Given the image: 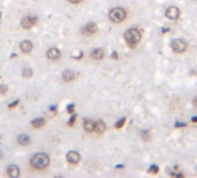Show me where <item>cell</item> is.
<instances>
[{"label": "cell", "instance_id": "obj_1", "mask_svg": "<svg viewBox=\"0 0 197 178\" xmlns=\"http://www.w3.org/2000/svg\"><path fill=\"white\" fill-rule=\"evenodd\" d=\"M124 38H125V42L130 46H135L139 43L140 38H142V34L138 29L136 28H131V29H127V32L124 34Z\"/></svg>", "mask_w": 197, "mask_h": 178}, {"label": "cell", "instance_id": "obj_2", "mask_svg": "<svg viewBox=\"0 0 197 178\" xmlns=\"http://www.w3.org/2000/svg\"><path fill=\"white\" fill-rule=\"evenodd\" d=\"M31 166L36 169H42V168H45V166L49 164V156L44 153H38L36 155H34L33 158H31Z\"/></svg>", "mask_w": 197, "mask_h": 178}, {"label": "cell", "instance_id": "obj_3", "mask_svg": "<svg viewBox=\"0 0 197 178\" xmlns=\"http://www.w3.org/2000/svg\"><path fill=\"white\" fill-rule=\"evenodd\" d=\"M125 17H127V12H125V9H123V8L121 7L113 8L110 12H109V19L113 22H115V23L122 22Z\"/></svg>", "mask_w": 197, "mask_h": 178}, {"label": "cell", "instance_id": "obj_4", "mask_svg": "<svg viewBox=\"0 0 197 178\" xmlns=\"http://www.w3.org/2000/svg\"><path fill=\"white\" fill-rule=\"evenodd\" d=\"M171 46H172V50L174 51V52L176 53H183L187 50V43H185L183 40H180V38H176V40H174L172 42V44H171Z\"/></svg>", "mask_w": 197, "mask_h": 178}, {"label": "cell", "instance_id": "obj_5", "mask_svg": "<svg viewBox=\"0 0 197 178\" xmlns=\"http://www.w3.org/2000/svg\"><path fill=\"white\" fill-rule=\"evenodd\" d=\"M166 16L169 20H177L180 17V9L175 6H171L166 9Z\"/></svg>", "mask_w": 197, "mask_h": 178}, {"label": "cell", "instance_id": "obj_6", "mask_svg": "<svg viewBox=\"0 0 197 178\" xmlns=\"http://www.w3.org/2000/svg\"><path fill=\"white\" fill-rule=\"evenodd\" d=\"M36 22H37V17H35V16H27L25 19H22L21 26H22V28L29 29L31 28V27H34L36 24Z\"/></svg>", "mask_w": 197, "mask_h": 178}, {"label": "cell", "instance_id": "obj_7", "mask_svg": "<svg viewBox=\"0 0 197 178\" xmlns=\"http://www.w3.org/2000/svg\"><path fill=\"white\" fill-rule=\"evenodd\" d=\"M98 30V26L95 23H88L86 24L84 28H82V34L84 35H86V36H90V35H93L95 34Z\"/></svg>", "mask_w": 197, "mask_h": 178}, {"label": "cell", "instance_id": "obj_8", "mask_svg": "<svg viewBox=\"0 0 197 178\" xmlns=\"http://www.w3.org/2000/svg\"><path fill=\"white\" fill-rule=\"evenodd\" d=\"M66 160L71 164H77L80 161V155L77 152H69L66 155Z\"/></svg>", "mask_w": 197, "mask_h": 178}, {"label": "cell", "instance_id": "obj_9", "mask_svg": "<svg viewBox=\"0 0 197 178\" xmlns=\"http://www.w3.org/2000/svg\"><path fill=\"white\" fill-rule=\"evenodd\" d=\"M46 56H48V58L51 59V60H56V59H58V58L60 57V51H59L57 48H51L48 50Z\"/></svg>", "mask_w": 197, "mask_h": 178}, {"label": "cell", "instance_id": "obj_10", "mask_svg": "<svg viewBox=\"0 0 197 178\" xmlns=\"http://www.w3.org/2000/svg\"><path fill=\"white\" fill-rule=\"evenodd\" d=\"M20 48H21V51H22V52L28 53L33 50V43H31L30 40H23V42H21Z\"/></svg>", "mask_w": 197, "mask_h": 178}, {"label": "cell", "instance_id": "obj_11", "mask_svg": "<svg viewBox=\"0 0 197 178\" xmlns=\"http://www.w3.org/2000/svg\"><path fill=\"white\" fill-rule=\"evenodd\" d=\"M7 174H8L9 177L17 178L20 176V170H19V168H17V166H8V169H7Z\"/></svg>", "mask_w": 197, "mask_h": 178}, {"label": "cell", "instance_id": "obj_12", "mask_svg": "<svg viewBox=\"0 0 197 178\" xmlns=\"http://www.w3.org/2000/svg\"><path fill=\"white\" fill-rule=\"evenodd\" d=\"M103 56H104V52H103L102 49H95L94 51L92 52V58H94L95 60H100V59H102Z\"/></svg>", "mask_w": 197, "mask_h": 178}, {"label": "cell", "instance_id": "obj_13", "mask_svg": "<svg viewBox=\"0 0 197 178\" xmlns=\"http://www.w3.org/2000/svg\"><path fill=\"white\" fill-rule=\"evenodd\" d=\"M94 131L95 132H98V133H103L104 131H106V125H104V123L102 120H98L95 123V126H94Z\"/></svg>", "mask_w": 197, "mask_h": 178}, {"label": "cell", "instance_id": "obj_14", "mask_svg": "<svg viewBox=\"0 0 197 178\" xmlns=\"http://www.w3.org/2000/svg\"><path fill=\"white\" fill-rule=\"evenodd\" d=\"M94 126L95 123L93 120H85V123H84V129H86V132H93Z\"/></svg>", "mask_w": 197, "mask_h": 178}, {"label": "cell", "instance_id": "obj_15", "mask_svg": "<svg viewBox=\"0 0 197 178\" xmlns=\"http://www.w3.org/2000/svg\"><path fill=\"white\" fill-rule=\"evenodd\" d=\"M63 79L66 81V82H70L74 79V72L72 71H65L63 73Z\"/></svg>", "mask_w": 197, "mask_h": 178}, {"label": "cell", "instance_id": "obj_16", "mask_svg": "<svg viewBox=\"0 0 197 178\" xmlns=\"http://www.w3.org/2000/svg\"><path fill=\"white\" fill-rule=\"evenodd\" d=\"M29 137L27 135V134H21V135H19V138H17V141H19V143H21V145H28L29 143Z\"/></svg>", "mask_w": 197, "mask_h": 178}, {"label": "cell", "instance_id": "obj_17", "mask_svg": "<svg viewBox=\"0 0 197 178\" xmlns=\"http://www.w3.org/2000/svg\"><path fill=\"white\" fill-rule=\"evenodd\" d=\"M45 124V120L43 119V118H37V119H35V120H33V126L34 127H36V129H38V127H42V126Z\"/></svg>", "mask_w": 197, "mask_h": 178}, {"label": "cell", "instance_id": "obj_18", "mask_svg": "<svg viewBox=\"0 0 197 178\" xmlns=\"http://www.w3.org/2000/svg\"><path fill=\"white\" fill-rule=\"evenodd\" d=\"M142 139H143L144 141H150L151 140V132L147 131V129H145L142 132Z\"/></svg>", "mask_w": 197, "mask_h": 178}, {"label": "cell", "instance_id": "obj_19", "mask_svg": "<svg viewBox=\"0 0 197 178\" xmlns=\"http://www.w3.org/2000/svg\"><path fill=\"white\" fill-rule=\"evenodd\" d=\"M33 75V71L30 68H28V67H26V68H23V71H22V77H30Z\"/></svg>", "mask_w": 197, "mask_h": 178}, {"label": "cell", "instance_id": "obj_20", "mask_svg": "<svg viewBox=\"0 0 197 178\" xmlns=\"http://www.w3.org/2000/svg\"><path fill=\"white\" fill-rule=\"evenodd\" d=\"M124 123H125V118H122V119H119V120L116 123L115 127H116V129H121V127L124 125Z\"/></svg>", "mask_w": 197, "mask_h": 178}, {"label": "cell", "instance_id": "obj_21", "mask_svg": "<svg viewBox=\"0 0 197 178\" xmlns=\"http://www.w3.org/2000/svg\"><path fill=\"white\" fill-rule=\"evenodd\" d=\"M8 90V88H7V86L6 85H1L0 86V94H5L6 91Z\"/></svg>", "mask_w": 197, "mask_h": 178}, {"label": "cell", "instance_id": "obj_22", "mask_svg": "<svg viewBox=\"0 0 197 178\" xmlns=\"http://www.w3.org/2000/svg\"><path fill=\"white\" fill-rule=\"evenodd\" d=\"M148 171H150V172H151V174H156V172H158V166H150V170H148Z\"/></svg>", "mask_w": 197, "mask_h": 178}, {"label": "cell", "instance_id": "obj_23", "mask_svg": "<svg viewBox=\"0 0 197 178\" xmlns=\"http://www.w3.org/2000/svg\"><path fill=\"white\" fill-rule=\"evenodd\" d=\"M75 118H77V116L74 115V116H72V117L70 118V120H69V125L72 126L74 124V121H75Z\"/></svg>", "mask_w": 197, "mask_h": 178}, {"label": "cell", "instance_id": "obj_24", "mask_svg": "<svg viewBox=\"0 0 197 178\" xmlns=\"http://www.w3.org/2000/svg\"><path fill=\"white\" fill-rule=\"evenodd\" d=\"M73 109H74V104H70L69 106H67V111H69L70 113L73 112Z\"/></svg>", "mask_w": 197, "mask_h": 178}, {"label": "cell", "instance_id": "obj_25", "mask_svg": "<svg viewBox=\"0 0 197 178\" xmlns=\"http://www.w3.org/2000/svg\"><path fill=\"white\" fill-rule=\"evenodd\" d=\"M71 4H79V2H81L82 0H69Z\"/></svg>", "mask_w": 197, "mask_h": 178}, {"label": "cell", "instance_id": "obj_26", "mask_svg": "<svg viewBox=\"0 0 197 178\" xmlns=\"http://www.w3.org/2000/svg\"><path fill=\"white\" fill-rule=\"evenodd\" d=\"M193 104L195 108H197V96L194 97V100H193Z\"/></svg>", "mask_w": 197, "mask_h": 178}, {"label": "cell", "instance_id": "obj_27", "mask_svg": "<svg viewBox=\"0 0 197 178\" xmlns=\"http://www.w3.org/2000/svg\"><path fill=\"white\" fill-rule=\"evenodd\" d=\"M19 103V101H15V102H13L12 104H9V108H13V106H15V105Z\"/></svg>", "mask_w": 197, "mask_h": 178}, {"label": "cell", "instance_id": "obj_28", "mask_svg": "<svg viewBox=\"0 0 197 178\" xmlns=\"http://www.w3.org/2000/svg\"><path fill=\"white\" fill-rule=\"evenodd\" d=\"M191 121H193V123H197V117H193Z\"/></svg>", "mask_w": 197, "mask_h": 178}, {"label": "cell", "instance_id": "obj_29", "mask_svg": "<svg viewBox=\"0 0 197 178\" xmlns=\"http://www.w3.org/2000/svg\"><path fill=\"white\" fill-rule=\"evenodd\" d=\"M2 157V153H1V152H0V158Z\"/></svg>", "mask_w": 197, "mask_h": 178}]
</instances>
